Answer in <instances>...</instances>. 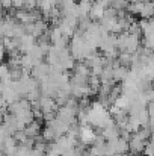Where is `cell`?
Listing matches in <instances>:
<instances>
[{
	"label": "cell",
	"mask_w": 154,
	"mask_h": 156,
	"mask_svg": "<svg viewBox=\"0 0 154 156\" xmlns=\"http://www.w3.org/2000/svg\"><path fill=\"white\" fill-rule=\"evenodd\" d=\"M80 136H82V141L85 144H89V143H94L95 141V133L89 127H83L82 132H80Z\"/></svg>",
	"instance_id": "6da1fadb"
}]
</instances>
